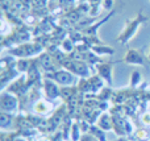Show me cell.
Masks as SVG:
<instances>
[{
  "label": "cell",
  "instance_id": "8fae6325",
  "mask_svg": "<svg viewBox=\"0 0 150 141\" xmlns=\"http://www.w3.org/2000/svg\"><path fill=\"white\" fill-rule=\"evenodd\" d=\"M41 65H42V67L45 69V70H52L53 67H54V62H53V60H52V57H50L49 54H44V55H41Z\"/></svg>",
  "mask_w": 150,
  "mask_h": 141
},
{
  "label": "cell",
  "instance_id": "2e32d148",
  "mask_svg": "<svg viewBox=\"0 0 150 141\" xmlns=\"http://www.w3.org/2000/svg\"><path fill=\"white\" fill-rule=\"evenodd\" d=\"M26 60H20L17 62V70L18 71H25V67H26Z\"/></svg>",
  "mask_w": 150,
  "mask_h": 141
},
{
  "label": "cell",
  "instance_id": "5b68a950",
  "mask_svg": "<svg viewBox=\"0 0 150 141\" xmlns=\"http://www.w3.org/2000/svg\"><path fill=\"white\" fill-rule=\"evenodd\" d=\"M66 69L69 71H71L75 75H79V77H88L90 75V70H88L87 65L80 61H70L69 63H65Z\"/></svg>",
  "mask_w": 150,
  "mask_h": 141
},
{
  "label": "cell",
  "instance_id": "ffe728a7",
  "mask_svg": "<svg viewBox=\"0 0 150 141\" xmlns=\"http://www.w3.org/2000/svg\"><path fill=\"white\" fill-rule=\"evenodd\" d=\"M16 141H25V140H24V139H17Z\"/></svg>",
  "mask_w": 150,
  "mask_h": 141
},
{
  "label": "cell",
  "instance_id": "e0dca14e",
  "mask_svg": "<svg viewBox=\"0 0 150 141\" xmlns=\"http://www.w3.org/2000/svg\"><path fill=\"white\" fill-rule=\"evenodd\" d=\"M80 141H99L93 135H83L80 137Z\"/></svg>",
  "mask_w": 150,
  "mask_h": 141
},
{
  "label": "cell",
  "instance_id": "3957f363",
  "mask_svg": "<svg viewBox=\"0 0 150 141\" xmlns=\"http://www.w3.org/2000/svg\"><path fill=\"white\" fill-rule=\"evenodd\" d=\"M38 52H41V46H38V45L25 44V45H20V46L9 50V54L18 55V57H30V55L37 54Z\"/></svg>",
  "mask_w": 150,
  "mask_h": 141
},
{
  "label": "cell",
  "instance_id": "8992f818",
  "mask_svg": "<svg viewBox=\"0 0 150 141\" xmlns=\"http://www.w3.org/2000/svg\"><path fill=\"white\" fill-rule=\"evenodd\" d=\"M17 107V99L13 95L3 94L1 95V110L3 112H12Z\"/></svg>",
  "mask_w": 150,
  "mask_h": 141
},
{
  "label": "cell",
  "instance_id": "9c48e42d",
  "mask_svg": "<svg viewBox=\"0 0 150 141\" xmlns=\"http://www.w3.org/2000/svg\"><path fill=\"white\" fill-rule=\"evenodd\" d=\"M98 127L103 131H109L112 129V120H111V116L108 113H101L98 119Z\"/></svg>",
  "mask_w": 150,
  "mask_h": 141
},
{
  "label": "cell",
  "instance_id": "7c38bea8",
  "mask_svg": "<svg viewBox=\"0 0 150 141\" xmlns=\"http://www.w3.org/2000/svg\"><path fill=\"white\" fill-rule=\"evenodd\" d=\"M141 81H142V75H141L140 71H133L132 75H130V86H138L141 83Z\"/></svg>",
  "mask_w": 150,
  "mask_h": 141
},
{
  "label": "cell",
  "instance_id": "52a82bcc",
  "mask_svg": "<svg viewBox=\"0 0 150 141\" xmlns=\"http://www.w3.org/2000/svg\"><path fill=\"white\" fill-rule=\"evenodd\" d=\"M44 90H45L46 96L50 98V99H55V98L59 96V90H58L57 84H55L54 82L49 81V79H46V81L44 82Z\"/></svg>",
  "mask_w": 150,
  "mask_h": 141
},
{
  "label": "cell",
  "instance_id": "7a4b0ae2",
  "mask_svg": "<svg viewBox=\"0 0 150 141\" xmlns=\"http://www.w3.org/2000/svg\"><path fill=\"white\" fill-rule=\"evenodd\" d=\"M122 61L127 65H137V66H144L146 65L148 58L144 55V53L140 49H128L125 52Z\"/></svg>",
  "mask_w": 150,
  "mask_h": 141
},
{
  "label": "cell",
  "instance_id": "d6986e66",
  "mask_svg": "<svg viewBox=\"0 0 150 141\" xmlns=\"http://www.w3.org/2000/svg\"><path fill=\"white\" fill-rule=\"evenodd\" d=\"M148 58H149V61H150V47H149V54H148Z\"/></svg>",
  "mask_w": 150,
  "mask_h": 141
},
{
  "label": "cell",
  "instance_id": "277c9868",
  "mask_svg": "<svg viewBox=\"0 0 150 141\" xmlns=\"http://www.w3.org/2000/svg\"><path fill=\"white\" fill-rule=\"evenodd\" d=\"M49 77L52 79H54L57 83L62 84V86H71L75 82V77L70 71H66V70H58L53 74H49Z\"/></svg>",
  "mask_w": 150,
  "mask_h": 141
},
{
  "label": "cell",
  "instance_id": "5bb4252c",
  "mask_svg": "<svg viewBox=\"0 0 150 141\" xmlns=\"http://www.w3.org/2000/svg\"><path fill=\"white\" fill-rule=\"evenodd\" d=\"M71 139H73L74 141H78L80 139L79 136V125H78L76 123L73 125V131H71Z\"/></svg>",
  "mask_w": 150,
  "mask_h": 141
},
{
  "label": "cell",
  "instance_id": "6da1fadb",
  "mask_svg": "<svg viewBox=\"0 0 150 141\" xmlns=\"http://www.w3.org/2000/svg\"><path fill=\"white\" fill-rule=\"evenodd\" d=\"M146 21H148V17L144 16L142 13H138L137 17H134L133 20L127 21V23H125V26L122 28V30L120 32L119 36H117L119 42H121V44H127V42H129L130 40L134 37V34L137 33L138 28H140L144 23H146Z\"/></svg>",
  "mask_w": 150,
  "mask_h": 141
},
{
  "label": "cell",
  "instance_id": "30bf717a",
  "mask_svg": "<svg viewBox=\"0 0 150 141\" xmlns=\"http://www.w3.org/2000/svg\"><path fill=\"white\" fill-rule=\"evenodd\" d=\"M53 108L52 104H49L45 100H38V102L34 104V112L37 113H47L50 110Z\"/></svg>",
  "mask_w": 150,
  "mask_h": 141
},
{
  "label": "cell",
  "instance_id": "ba28073f",
  "mask_svg": "<svg viewBox=\"0 0 150 141\" xmlns=\"http://www.w3.org/2000/svg\"><path fill=\"white\" fill-rule=\"evenodd\" d=\"M112 66H113V63H101V65L98 66L99 74H100L109 84L112 83Z\"/></svg>",
  "mask_w": 150,
  "mask_h": 141
},
{
  "label": "cell",
  "instance_id": "ac0fdd59",
  "mask_svg": "<svg viewBox=\"0 0 150 141\" xmlns=\"http://www.w3.org/2000/svg\"><path fill=\"white\" fill-rule=\"evenodd\" d=\"M112 4H113V0H103V7L105 9H111Z\"/></svg>",
  "mask_w": 150,
  "mask_h": 141
},
{
  "label": "cell",
  "instance_id": "9a60e30c",
  "mask_svg": "<svg viewBox=\"0 0 150 141\" xmlns=\"http://www.w3.org/2000/svg\"><path fill=\"white\" fill-rule=\"evenodd\" d=\"M141 121L145 125H150V112H145L141 115Z\"/></svg>",
  "mask_w": 150,
  "mask_h": 141
},
{
  "label": "cell",
  "instance_id": "4fadbf2b",
  "mask_svg": "<svg viewBox=\"0 0 150 141\" xmlns=\"http://www.w3.org/2000/svg\"><path fill=\"white\" fill-rule=\"evenodd\" d=\"M136 139L141 140V141H145L149 139V133L145 131V129H137L136 131Z\"/></svg>",
  "mask_w": 150,
  "mask_h": 141
}]
</instances>
